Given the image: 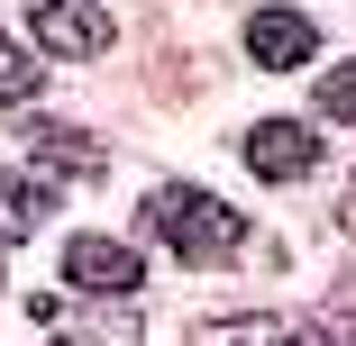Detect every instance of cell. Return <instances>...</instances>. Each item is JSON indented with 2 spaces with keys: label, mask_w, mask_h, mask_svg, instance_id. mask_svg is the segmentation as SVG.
<instances>
[{
  "label": "cell",
  "mask_w": 356,
  "mask_h": 346,
  "mask_svg": "<svg viewBox=\"0 0 356 346\" xmlns=\"http://www.w3.org/2000/svg\"><path fill=\"white\" fill-rule=\"evenodd\" d=\"M238 146H247V164H256L265 182H293V173L320 164V128H302V119H256Z\"/></svg>",
  "instance_id": "3957f363"
},
{
  "label": "cell",
  "mask_w": 356,
  "mask_h": 346,
  "mask_svg": "<svg viewBox=\"0 0 356 346\" xmlns=\"http://www.w3.org/2000/svg\"><path fill=\"white\" fill-rule=\"evenodd\" d=\"M247 55L265 64V73H293V64L320 55V28H311L302 10H256V19H247Z\"/></svg>",
  "instance_id": "5b68a950"
},
{
  "label": "cell",
  "mask_w": 356,
  "mask_h": 346,
  "mask_svg": "<svg viewBox=\"0 0 356 346\" xmlns=\"http://www.w3.org/2000/svg\"><path fill=\"white\" fill-rule=\"evenodd\" d=\"M0 101H10V110H19V101H37V55H19V37H10V28H0Z\"/></svg>",
  "instance_id": "9c48e42d"
},
{
  "label": "cell",
  "mask_w": 356,
  "mask_h": 346,
  "mask_svg": "<svg viewBox=\"0 0 356 346\" xmlns=\"http://www.w3.org/2000/svg\"><path fill=\"white\" fill-rule=\"evenodd\" d=\"M37 219H46V182H37V173H0V246L28 237Z\"/></svg>",
  "instance_id": "ba28073f"
},
{
  "label": "cell",
  "mask_w": 356,
  "mask_h": 346,
  "mask_svg": "<svg viewBox=\"0 0 356 346\" xmlns=\"http://www.w3.org/2000/svg\"><path fill=\"white\" fill-rule=\"evenodd\" d=\"M293 346H338V337H320V328H293Z\"/></svg>",
  "instance_id": "7c38bea8"
},
{
  "label": "cell",
  "mask_w": 356,
  "mask_h": 346,
  "mask_svg": "<svg viewBox=\"0 0 356 346\" xmlns=\"http://www.w3.org/2000/svg\"><path fill=\"white\" fill-rule=\"evenodd\" d=\"M137 219H147V237H165L183 264H220V255H238V237H247L229 200H210V191H192V182H156Z\"/></svg>",
  "instance_id": "6da1fadb"
},
{
  "label": "cell",
  "mask_w": 356,
  "mask_h": 346,
  "mask_svg": "<svg viewBox=\"0 0 356 346\" xmlns=\"http://www.w3.org/2000/svg\"><path fill=\"white\" fill-rule=\"evenodd\" d=\"M64 283L92 292V301H128V292H137V246H119V237H74V246H64Z\"/></svg>",
  "instance_id": "7a4b0ae2"
},
{
  "label": "cell",
  "mask_w": 356,
  "mask_h": 346,
  "mask_svg": "<svg viewBox=\"0 0 356 346\" xmlns=\"http://www.w3.org/2000/svg\"><path fill=\"white\" fill-rule=\"evenodd\" d=\"M28 37H37L46 55H110V19L92 10V0H37Z\"/></svg>",
  "instance_id": "277c9868"
},
{
  "label": "cell",
  "mask_w": 356,
  "mask_h": 346,
  "mask_svg": "<svg viewBox=\"0 0 356 346\" xmlns=\"http://www.w3.org/2000/svg\"><path fill=\"white\" fill-rule=\"evenodd\" d=\"M37 319L64 337V346H137V310L110 301V310H74V301H37Z\"/></svg>",
  "instance_id": "8992f818"
},
{
  "label": "cell",
  "mask_w": 356,
  "mask_h": 346,
  "mask_svg": "<svg viewBox=\"0 0 356 346\" xmlns=\"http://www.w3.org/2000/svg\"><path fill=\"white\" fill-rule=\"evenodd\" d=\"M28 146H37L46 173H101V146H92V137H74V128H55V119L28 128Z\"/></svg>",
  "instance_id": "52a82bcc"
},
{
  "label": "cell",
  "mask_w": 356,
  "mask_h": 346,
  "mask_svg": "<svg viewBox=\"0 0 356 346\" xmlns=\"http://www.w3.org/2000/svg\"><path fill=\"white\" fill-rule=\"evenodd\" d=\"M210 346H283V319H220V328H210Z\"/></svg>",
  "instance_id": "30bf717a"
},
{
  "label": "cell",
  "mask_w": 356,
  "mask_h": 346,
  "mask_svg": "<svg viewBox=\"0 0 356 346\" xmlns=\"http://www.w3.org/2000/svg\"><path fill=\"white\" fill-rule=\"evenodd\" d=\"M347 228H356V191H347Z\"/></svg>",
  "instance_id": "4fadbf2b"
},
{
  "label": "cell",
  "mask_w": 356,
  "mask_h": 346,
  "mask_svg": "<svg viewBox=\"0 0 356 346\" xmlns=\"http://www.w3.org/2000/svg\"><path fill=\"white\" fill-rule=\"evenodd\" d=\"M320 119H356V64H329L320 73Z\"/></svg>",
  "instance_id": "8fae6325"
}]
</instances>
